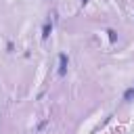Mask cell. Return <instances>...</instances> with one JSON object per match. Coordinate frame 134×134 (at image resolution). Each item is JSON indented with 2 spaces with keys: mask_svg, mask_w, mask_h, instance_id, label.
I'll use <instances>...</instances> for the list:
<instances>
[{
  "mask_svg": "<svg viewBox=\"0 0 134 134\" xmlns=\"http://www.w3.org/2000/svg\"><path fill=\"white\" fill-rule=\"evenodd\" d=\"M88 2H90V0H82V4H88Z\"/></svg>",
  "mask_w": 134,
  "mask_h": 134,
  "instance_id": "6",
  "label": "cell"
},
{
  "mask_svg": "<svg viewBox=\"0 0 134 134\" xmlns=\"http://www.w3.org/2000/svg\"><path fill=\"white\" fill-rule=\"evenodd\" d=\"M132 98H134V88H128L124 92V100H132Z\"/></svg>",
  "mask_w": 134,
  "mask_h": 134,
  "instance_id": "3",
  "label": "cell"
},
{
  "mask_svg": "<svg viewBox=\"0 0 134 134\" xmlns=\"http://www.w3.org/2000/svg\"><path fill=\"white\" fill-rule=\"evenodd\" d=\"M107 34H109V40H111V42H115V40H117V34H115V29H107Z\"/></svg>",
  "mask_w": 134,
  "mask_h": 134,
  "instance_id": "4",
  "label": "cell"
},
{
  "mask_svg": "<svg viewBox=\"0 0 134 134\" xmlns=\"http://www.w3.org/2000/svg\"><path fill=\"white\" fill-rule=\"evenodd\" d=\"M67 65H69V59H67L65 52H61V54H59V71H57L59 77H63V75L67 73Z\"/></svg>",
  "mask_w": 134,
  "mask_h": 134,
  "instance_id": "1",
  "label": "cell"
},
{
  "mask_svg": "<svg viewBox=\"0 0 134 134\" xmlns=\"http://www.w3.org/2000/svg\"><path fill=\"white\" fill-rule=\"evenodd\" d=\"M50 31H52V23H44V27H42V40H48Z\"/></svg>",
  "mask_w": 134,
  "mask_h": 134,
  "instance_id": "2",
  "label": "cell"
},
{
  "mask_svg": "<svg viewBox=\"0 0 134 134\" xmlns=\"http://www.w3.org/2000/svg\"><path fill=\"white\" fill-rule=\"evenodd\" d=\"M46 124H48V119H44V121H40V124H38V132H40V130H42V128H44Z\"/></svg>",
  "mask_w": 134,
  "mask_h": 134,
  "instance_id": "5",
  "label": "cell"
}]
</instances>
